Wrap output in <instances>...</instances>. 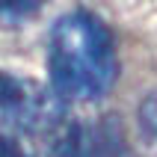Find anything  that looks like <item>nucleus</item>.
I'll return each mask as SVG.
<instances>
[{
	"instance_id": "nucleus-1",
	"label": "nucleus",
	"mask_w": 157,
	"mask_h": 157,
	"mask_svg": "<svg viewBox=\"0 0 157 157\" xmlns=\"http://www.w3.org/2000/svg\"><path fill=\"white\" fill-rule=\"evenodd\" d=\"M48 71L59 98L95 101L116 83V48L107 30L89 12L62 15L51 30Z\"/></svg>"
},
{
	"instance_id": "nucleus-2",
	"label": "nucleus",
	"mask_w": 157,
	"mask_h": 157,
	"mask_svg": "<svg viewBox=\"0 0 157 157\" xmlns=\"http://www.w3.org/2000/svg\"><path fill=\"white\" fill-rule=\"evenodd\" d=\"M77 157H136V154H133L119 119L116 116H104L92 128H83Z\"/></svg>"
},
{
	"instance_id": "nucleus-3",
	"label": "nucleus",
	"mask_w": 157,
	"mask_h": 157,
	"mask_svg": "<svg viewBox=\"0 0 157 157\" xmlns=\"http://www.w3.org/2000/svg\"><path fill=\"white\" fill-rule=\"evenodd\" d=\"M48 0H0V21H24L36 15Z\"/></svg>"
},
{
	"instance_id": "nucleus-4",
	"label": "nucleus",
	"mask_w": 157,
	"mask_h": 157,
	"mask_svg": "<svg viewBox=\"0 0 157 157\" xmlns=\"http://www.w3.org/2000/svg\"><path fill=\"white\" fill-rule=\"evenodd\" d=\"M140 124L148 136H157V92H151L140 107Z\"/></svg>"
},
{
	"instance_id": "nucleus-5",
	"label": "nucleus",
	"mask_w": 157,
	"mask_h": 157,
	"mask_svg": "<svg viewBox=\"0 0 157 157\" xmlns=\"http://www.w3.org/2000/svg\"><path fill=\"white\" fill-rule=\"evenodd\" d=\"M0 157H30L15 140H9V136H0Z\"/></svg>"
}]
</instances>
